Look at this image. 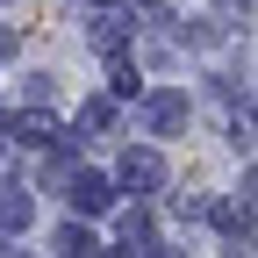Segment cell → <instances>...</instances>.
<instances>
[{
  "label": "cell",
  "mask_w": 258,
  "mask_h": 258,
  "mask_svg": "<svg viewBox=\"0 0 258 258\" xmlns=\"http://www.w3.org/2000/svg\"><path fill=\"white\" fill-rule=\"evenodd\" d=\"M8 137L29 144V151H57V144H64V129H57L50 108H29V115H8Z\"/></svg>",
  "instance_id": "1"
},
{
  "label": "cell",
  "mask_w": 258,
  "mask_h": 258,
  "mask_svg": "<svg viewBox=\"0 0 258 258\" xmlns=\"http://www.w3.org/2000/svg\"><path fill=\"white\" fill-rule=\"evenodd\" d=\"M0 158H8V115H0Z\"/></svg>",
  "instance_id": "11"
},
{
  "label": "cell",
  "mask_w": 258,
  "mask_h": 258,
  "mask_svg": "<svg viewBox=\"0 0 258 258\" xmlns=\"http://www.w3.org/2000/svg\"><path fill=\"white\" fill-rule=\"evenodd\" d=\"M115 179H122V186H137V194H158V186H165V158H158V151H122Z\"/></svg>",
  "instance_id": "2"
},
{
  "label": "cell",
  "mask_w": 258,
  "mask_h": 258,
  "mask_svg": "<svg viewBox=\"0 0 258 258\" xmlns=\"http://www.w3.org/2000/svg\"><path fill=\"white\" fill-rule=\"evenodd\" d=\"M230 8H244V15H251V0H230Z\"/></svg>",
  "instance_id": "12"
},
{
  "label": "cell",
  "mask_w": 258,
  "mask_h": 258,
  "mask_svg": "<svg viewBox=\"0 0 258 258\" xmlns=\"http://www.w3.org/2000/svg\"><path fill=\"white\" fill-rule=\"evenodd\" d=\"M129 29H137V22H122L115 8H101V15H93V43H101L108 57H122V43H129Z\"/></svg>",
  "instance_id": "6"
},
{
  "label": "cell",
  "mask_w": 258,
  "mask_h": 258,
  "mask_svg": "<svg viewBox=\"0 0 258 258\" xmlns=\"http://www.w3.org/2000/svg\"><path fill=\"white\" fill-rule=\"evenodd\" d=\"M208 215L222 222V237H230V244H251V201H215Z\"/></svg>",
  "instance_id": "7"
},
{
  "label": "cell",
  "mask_w": 258,
  "mask_h": 258,
  "mask_svg": "<svg viewBox=\"0 0 258 258\" xmlns=\"http://www.w3.org/2000/svg\"><path fill=\"white\" fill-rule=\"evenodd\" d=\"M50 258H101V244H93L86 222H64V230L50 237Z\"/></svg>",
  "instance_id": "5"
},
{
  "label": "cell",
  "mask_w": 258,
  "mask_h": 258,
  "mask_svg": "<svg viewBox=\"0 0 258 258\" xmlns=\"http://www.w3.org/2000/svg\"><path fill=\"white\" fill-rule=\"evenodd\" d=\"M22 222H29V194L8 186V194H0V230H22Z\"/></svg>",
  "instance_id": "9"
},
{
  "label": "cell",
  "mask_w": 258,
  "mask_h": 258,
  "mask_svg": "<svg viewBox=\"0 0 258 258\" xmlns=\"http://www.w3.org/2000/svg\"><path fill=\"white\" fill-rule=\"evenodd\" d=\"M137 8H158V0H137Z\"/></svg>",
  "instance_id": "13"
},
{
  "label": "cell",
  "mask_w": 258,
  "mask_h": 258,
  "mask_svg": "<svg viewBox=\"0 0 258 258\" xmlns=\"http://www.w3.org/2000/svg\"><path fill=\"white\" fill-rule=\"evenodd\" d=\"M172 208H179V215H208L215 201H208V194H172Z\"/></svg>",
  "instance_id": "10"
},
{
  "label": "cell",
  "mask_w": 258,
  "mask_h": 258,
  "mask_svg": "<svg viewBox=\"0 0 258 258\" xmlns=\"http://www.w3.org/2000/svg\"><path fill=\"white\" fill-rule=\"evenodd\" d=\"M79 129H86V137H108V129H115V101H86L79 108Z\"/></svg>",
  "instance_id": "8"
},
{
  "label": "cell",
  "mask_w": 258,
  "mask_h": 258,
  "mask_svg": "<svg viewBox=\"0 0 258 258\" xmlns=\"http://www.w3.org/2000/svg\"><path fill=\"white\" fill-rule=\"evenodd\" d=\"M64 186H72V208H79V215H101V208L115 201V186H108L101 172H72Z\"/></svg>",
  "instance_id": "4"
},
{
  "label": "cell",
  "mask_w": 258,
  "mask_h": 258,
  "mask_svg": "<svg viewBox=\"0 0 258 258\" xmlns=\"http://www.w3.org/2000/svg\"><path fill=\"white\" fill-rule=\"evenodd\" d=\"M144 122L158 129V137H172V129L186 122V93H172V86L165 93H144Z\"/></svg>",
  "instance_id": "3"
}]
</instances>
